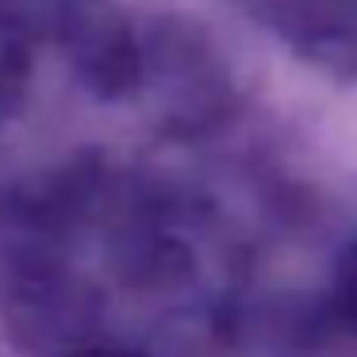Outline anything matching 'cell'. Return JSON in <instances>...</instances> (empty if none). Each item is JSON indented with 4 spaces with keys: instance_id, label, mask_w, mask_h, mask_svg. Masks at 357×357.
<instances>
[{
    "instance_id": "1",
    "label": "cell",
    "mask_w": 357,
    "mask_h": 357,
    "mask_svg": "<svg viewBox=\"0 0 357 357\" xmlns=\"http://www.w3.org/2000/svg\"><path fill=\"white\" fill-rule=\"evenodd\" d=\"M349 300H354V307H357V261H354V269H349Z\"/></svg>"
}]
</instances>
